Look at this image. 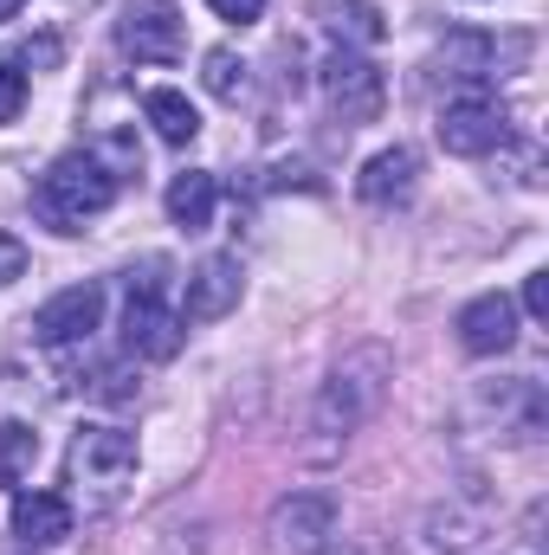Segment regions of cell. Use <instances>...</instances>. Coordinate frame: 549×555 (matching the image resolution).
I'll use <instances>...</instances> for the list:
<instances>
[{
  "instance_id": "obj_1",
  "label": "cell",
  "mask_w": 549,
  "mask_h": 555,
  "mask_svg": "<svg viewBox=\"0 0 549 555\" xmlns=\"http://www.w3.org/2000/svg\"><path fill=\"white\" fill-rule=\"evenodd\" d=\"M388 382H395V356H388V343H356V349H343V362L323 375L317 408H310L317 452H336L356 426H369L375 408H382V395H388Z\"/></svg>"
},
{
  "instance_id": "obj_2",
  "label": "cell",
  "mask_w": 549,
  "mask_h": 555,
  "mask_svg": "<svg viewBox=\"0 0 549 555\" xmlns=\"http://www.w3.org/2000/svg\"><path fill=\"white\" fill-rule=\"evenodd\" d=\"M111 201H117V175H111L98 155H85V149L59 155V162L39 175V214H46L59 233H78V227L98 220Z\"/></svg>"
},
{
  "instance_id": "obj_3",
  "label": "cell",
  "mask_w": 549,
  "mask_h": 555,
  "mask_svg": "<svg viewBox=\"0 0 549 555\" xmlns=\"http://www.w3.org/2000/svg\"><path fill=\"white\" fill-rule=\"evenodd\" d=\"M137 472V439L124 426H78L72 452H65V478L78 491H91L98 504H111Z\"/></svg>"
},
{
  "instance_id": "obj_4",
  "label": "cell",
  "mask_w": 549,
  "mask_h": 555,
  "mask_svg": "<svg viewBox=\"0 0 549 555\" xmlns=\"http://www.w3.org/2000/svg\"><path fill=\"white\" fill-rule=\"evenodd\" d=\"M278 555H323L336 537V498L330 491H291L272 504V524H266Z\"/></svg>"
},
{
  "instance_id": "obj_5",
  "label": "cell",
  "mask_w": 549,
  "mask_h": 555,
  "mask_svg": "<svg viewBox=\"0 0 549 555\" xmlns=\"http://www.w3.org/2000/svg\"><path fill=\"white\" fill-rule=\"evenodd\" d=\"M117 39H124V52L142 59V65H175L181 46H188V20H181L175 0H130Z\"/></svg>"
},
{
  "instance_id": "obj_6",
  "label": "cell",
  "mask_w": 549,
  "mask_h": 555,
  "mask_svg": "<svg viewBox=\"0 0 549 555\" xmlns=\"http://www.w3.org/2000/svg\"><path fill=\"white\" fill-rule=\"evenodd\" d=\"M323 98H330V111H336L343 124H375L382 104H388V78H382L369 59H356V52L343 46V52H330V65H323Z\"/></svg>"
},
{
  "instance_id": "obj_7",
  "label": "cell",
  "mask_w": 549,
  "mask_h": 555,
  "mask_svg": "<svg viewBox=\"0 0 549 555\" xmlns=\"http://www.w3.org/2000/svg\"><path fill=\"white\" fill-rule=\"evenodd\" d=\"M505 137H511V117H505V104L485 98V91L452 98V104L439 111V149H446V155H491Z\"/></svg>"
},
{
  "instance_id": "obj_8",
  "label": "cell",
  "mask_w": 549,
  "mask_h": 555,
  "mask_svg": "<svg viewBox=\"0 0 549 555\" xmlns=\"http://www.w3.org/2000/svg\"><path fill=\"white\" fill-rule=\"evenodd\" d=\"M98 323H104V291L98 284H72V291H59V297L39 304L33 343L39 349H72V343H91Z\"/></svg>"
},
{
  "instance_id": "obj_9",
  "label": "cell",
  "mask_w": 549,
  "mask_h": 555,
  "mask_svg": "<svg viewBox=\"0 0 549 555\" xmlns=\"http://www.w3.org/2000/svg\"><path fill=\"white\" fill-rule=\"evenodd\" d=\"M181 336H188V323H181V310L162 304L155 284L130 291V304H124V343H130V356L168 362V356H181Z\"/></svg>"
},
{
  "instance_id": "obj_10",
  "label": "cell",
  "mask_w": 549,
  "mask_h": 555,
  "mask_svg": "<svg viewBox=\"0 0 549 555\" xmlns=\"http://www.w3.org/2000/svg\"><path fill=\"white\" fill-rule=\"evenodd\" d=\"M240 291H246V272H240V259H227V253L201 259V266H194V278H188V304H181V323H214V317H227V310L240 304Z\"/></svg>"
},
{
  "instance_id": "obj_11",
  "label": "cell",
  "mask_w": 549,
  "mask_h": 555,
  "mask_svg": "<svg viewBox=\"0 0 549 555\" xmlns=\"http://www.w3.org/2000/svg\"><path fill=\"white\" fill-rule=\"evenodd\" d=\"M459 343H465L472 356H505V349L518 343V304H511L505 291L472 297V304L459 310Z\"/></svg>"
},
{
  "instance_id": "obj_12",
  "label": "cell",
  "mask_w": 549,
  "mask_h": 555,
  "mask_svg": "<svg viewBox=\"0 0 549 555\" xmlns=\"http://www.w3.org/2000/svg\"><path fill=\"white\" fill-rule=\"evenodd\" d=\"M13 537L33 543V550H52L72 537V504L59 491H20L13 498Z\"/></svg>"
},
{
  "instance_id": "obj_13",
  "label": "cell",
  "mask_w": 549,
  "mask_h": 555,
  "mask_svg": "<svg viewBox=\"0 0 549 555\" xmlns=\"http://www.w3.org/2000/svg\"><path fill=\"white\" fill-rule=\"evenodd\" d=\"M413 168H420V162H413V149L395 142V149H382V155H369V162H362L356 194H362V201H375V207H388V201H401V194L413 188Z\"/></svg>"
},
{
  "instance_id": "obj_14",
  "label": "cell",
  "mask_w": 549,
  "mask_h": 555,
  "mask_svg": "<svg viewBox=\"0 0 549 555\" xmlns=\"http://www.w3.org/2000/svg\"><path fill=\"white\" fill-rule=\"evenodd\" d=\"M317 20H323V33H336L343 46H382V39H388L375 0H317Z\"/></svg>"
},
{
  "instance_id": "obj_15",
  "label": "cell",
  "mask_w": 549,
  "mask_h": 555,
  "mask_svg": "<svg viewBox=\"0 0 549 555\" xmlns=\"http://www.w3.org/2000/svg\"><path fill=\"white\" fill-rule=\"evenodd\" d=\"M142 117L155 124V137H162V142H175V149H188V142L201 137V111H194V104H188L181 91H168V85L142 98Z\"/></svg>"
},
{
  "instance_id": "obj_16",
  "label": "cell",
  "mask_w": 549,
  "mask_h": 555,
  "mask_svg": "<svg viewBox=\"0 0 549 555\" xmlns=\"http://www.w3.org/2000/svg\"><path fill=\"white\" fill-rule=\"evenodd\" d=\"M214 175H201V168H188V175H175L168 181V220L175 227H188V233H201L207 220H214Z\"/></svg>"
},
{
  "instance_id": "obj_17",
  "label": "cell",
  "mask_w": 549,
  "mask_h": 555,
  "mask_svg": "<svg viewBox=\"0 0 549 555\" xmlns=\"http://www.w3.org/2000/svg\"><path fill=\"white\" fill-rule=\"evenodd\" d=\"M33 459H39V433H33V426H20V420H0V485L26 478V472H33Z\"/></svg>"
},
{
  "instance_id": "obj_18",
  "label": "cell",
  "mask_w": 549,
  "mask_h": 555,
  "mask_svg": "<svg viewBox=\"0 0 549 555\" xmlns=\"http://www.w3.org/2000/svg\"><path fill=\"white\" fill-rule=\"evenodd\" d=\"M439 65H446L452 78H491V39H452V46L439 52Z\"/></svg>"
},
{
  "instance_id": "obj_19",
  "label": "cell",
  "mask_w": 549,
  "mask_h": 555,
  "mask_svg": "<svg viewBox=\"0 0 549 555\" xmlns=\"http://www.w3.org/2000/svg\"><path fill=\"white\" fill-rule=\"evenodd\" d=\"M201 78H207L214 98H240V91H246V65H240V52H227V46L207 52V72H201Z\"/></svg>"
},
{
  "instance_id": "obj_20",
  "label": "cell",
  "mask_w": 549,
  "mask_h": 555,
  "mask_svg": "<svg viewBox=\"0 0 549 555\" xmlns=\"http://www.w3.org/2000/svg\"><path fill=\"white\" fill-rule=\"evenodd\" d=\"M20 104H26V72H20V59H0V124H13Z\"/></svg>"
},
{
  "instance_id": "obj_21",
  "label": "cell",
  "mask_w": 549,
  "mask_h": 555,
  "mask_svg": "<svg viewBox=\"0 0 549 555\" xmlns=\"http://www.w3.org/2000/svg\"><path fill=\"white\" fill-rule=\"evenodd\" d=\"M13 278H26V246L13 233H0V284H13Z\"/></svg>"
},
{
  "instance_id": "obj_22",
  "label": "cell",
  "mask_w": 549,
  "mask_h": 555,
  "mask_svg": "<svg viewBox=\"0 0 549 555\" xmlns=\"http://www.w3.org/2000/svg\"><path fill=\"white\" fill-rule=\"evenodd\" d=\"M220 20H233V26H253L259 13H266V0H207Z\"/></svg>"
},
{
  "instance_id": "obj_23",
  "label": "cell",
  "mask_w": 549,
  "mask_h": 555,
  "mask_svg": "<svg viewBox=\"0 0 549 555\" xmlns=\"http://www.w3.org/2000/svg\"><path fill=\"white\" fill-rule=\"evenodd\" d=\"M524 310H531V317H549V272H531V284H524Z\"/></svg>"
},
{
  "instance_id": "obj_24",
  "label": "cell",
  "mask_w": 549,
  "mask_h": 555,
  "mask_svg": "<svg viewBox=\"0 0 549 555\" xmlns=\"http://www.w3.org/2000/svg\"><path fill=\"white\" fill-rule=\"evenodd\" d=\"M20 7H26V0H0V20H13V13H20Z\"/></svg>"
}]
</instances>
